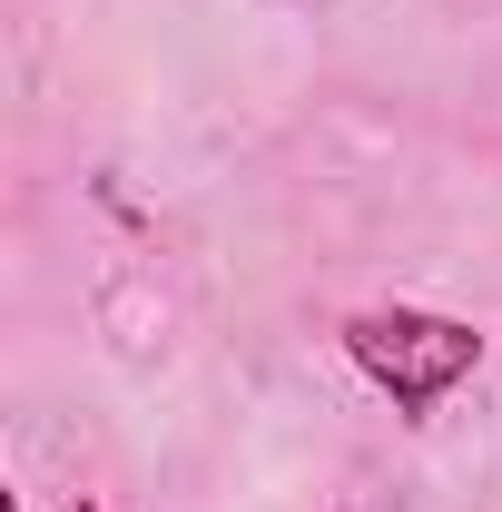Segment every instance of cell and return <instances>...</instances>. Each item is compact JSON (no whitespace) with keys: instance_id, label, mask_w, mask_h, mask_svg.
<instances>
[{"instance_id":"cell-2","label":"cell","mask_w":502,"mask_h":512,"mask_svg":"<svg viewBox=\"0 0 502 512\" xmlns=\"http://www.w3.org/2000/svg\"><path fill=\"white\" fill-rule=\"evenodd\" d=\"M69 512H109V503H89V493H79V503H69Z\"/></svg>"},{"instance_id":"cell-1","label":"cell","mask_w":502,"mask_h":512,"mask_svg":"<svg viewBox=\"0 0 502 512\" xmlns=\"http://www.w3.org/2000/svg\"><path fill=\"white\" fill-rule=\"evenodd\" d=\"M335 335H345L355 375L375 384L404 424H434V404L473 375V365H483V345H493L473 316H443V306H355Z\"/></svg>"}]
</instances>
